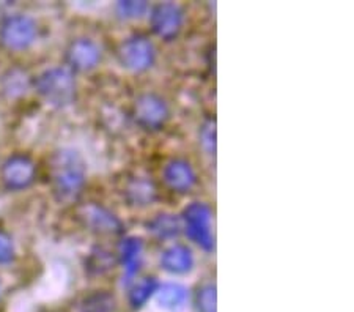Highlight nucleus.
Wrapping results in <instances>:
<instances>
[{
	"label": "nucleus",
	"mask_w": 354,
	"mask_h": 312,
	"mask_svg": "<svg viewBox=\"0 0 354 312\" xmlns=\"http://www.w3.org/2000/svg\"><path fill=\"white\" fill-rule=\"evenodd\" d=\"M38 38L37 21L28 15H10L0 22V46L10 53H22Z\"/></svg>",
	"instance_id": "7ed1b4c3"
},
{
	"label": "nucleus",
	"mask_w": 354,
	"mask_h": 312,
	"mask_svg": "<svg viewBox=\"0 0 354 312\" xmlns=\"http://www.w3.org/2000/svg\"><path fill=\"white\" fill-rule=\"evenodd\" d=\"M216 303H218V295H216L214 284H203L197 292V309L200 312H216Z\"/></svg>",
	"instance_id": "412c9836"
},
{
	"label": "nucleus",
	"mask_w": 354,
	"mask_h": 312,
	"mask_svg": "<svg viewBox=\"0 0 354 312\" xmlns=\"http://www.w3.org/2000/svg\"><path fill=\"white\" fill-rule=\"evenodd\" d=\"M161 266L172 275H186L194 266L192 251L185 245H174L161 255Z\"/></svg>",
	"instance_id": "4468645a"
},
{
	"label": "nucleus",
	"mask_w": 354,
	"mask_h": 312,
	"mask_svg": "<svg viewBox=\"0 0 354 312\" xmlns=\"http://www.w3.org/2000/svg\"><path fill=\"white\" fill-rule=\"evenodd\" d=\"M133 113L142 128L159 129L167 122L169 107L161 96L145 93L136 100Z\"/></svg>",
	"instance_id": "6e6552de"
},
{
	"label": "nucleus",
	"mask_w": 354,
	"mask_h": 312,
	"mask_svg": "<svg viewBox=\"0 0 354 312\" xmlns=\"http://www.w3.org/2000/svg\"><path fill=\"white\" fill-rule=\"evenodd\" d=\"M77 219L90 232L98 235H118L123 232V224L111 210L100 203L88 202L77 208Z\"/></svg>",
	"instance_id": "0eeeda50"
},
{
	"label": "nucleus",
	"mask_w": 354,
	"mask_h": 312,
	"mask_svg": "<svg viewBox=\"0 0 354 312\" xmlns=\"http://www.w3.org/2000/svg\"><path fill=\"white\" fill-rule=\"evenodd\" d=\"M183 229V223L178 217L172 213H159L148 223V230L162 240H170L180 235Z\"/></svg>",
	"instance_id": "f3484780"
},
{
	"label": "nucleus",
	"mask_w": 354,
	"mask_h": 312,
	"mask_svg": "<svg viewBox=\"0 0 354 312\" xmlns=\"http://www.w3.org/2000/svg\"><path fill=\"white\" fill-rule=\"evenodd\" d=\"M158 191L151 180L145 177L131 178L124 186V199L133 207H148L156 201Z\"/></svg>",
	"instance_id": "2eb2a0df"
},
{
	"label": "nucleus",
	"mask_w": 354,
	"mask_h": 312,
	"mask_svg": "<svg viewBox=\"0 0 354 312\" xmlns=\"http://www.w3.org/2000/svg\"><path fill=\"white\" fill-rule=\"evenodd\" d=\"M2 295H3V286L2 282H0V298H2Z\"/></svg>",
	"instance_id": "393cba45"
},
{
	"label": "nucleus",
	"mask_w": 354,
	"mask_h": 312,
	"mask_svg": "<svg viewBox=\"0 0 354 312\" xmlns=\"http://www.w3.org/2000/svg\"><path fill=\"white\" fill-rule=\"evenodd\" d=\"M66 64L71 71H90L101 62V49L93 39L76 38L66 48Z\"/></svg>",
	"instance_id": "9d476101"
},
{
	"label": "nucleus",
	"mask_w": 354,
	"mask_h": 312,
	"mask_svg": "<svg viewBox=\"0 0 354 312\" xmlns=\"http://www.w3.org/2000/svg\"><path fill=\"white\" fill-rule=\"evenodd\" d=\"M183 224H185L186 235L194 243H197L205 251L214 248L213 234H211V210L207 203L192 202L183 212Z\"/></svg>",
	"instance_id": "39448f33"
},
{
	"label": "nucleus",
	"mask_w": 354,
	"mask_h": 312,
	"mask_svg": "<svg viewBox=\"0 0 354 312\" xmlns=\"http://www.w3.org/2000/svg\"><path fill=\"white\" fill-rule=\"evenodd\" d=\"M183 21H185V15H183V8L180 5L165 2L159 3L151 10L150 15V26L151 30L156 33L159 38L162 39H174L178 35Z\"/></svg>",
	"instance_id": "1a4fd4ad"
},
{
	"label": "nucleus",
	"mask_w": 354,
	"mask_h": 312,
	"mask_svg": "<svg viewBox=\"0 0 354 312\" xmlns=\"http://www.w3.org/2000/svg\"><path fill=\"white\" fill-rule=\"evenodd\" d=\"M142 253H144V245L142 240L137 237H127L120 243V259H122L124 268V279L123 284L133 281V277L137 275L142 260Z\"/></svg>",
	"instance_id": "ddd939ff"
},
{
	"label": "nucleus",
	"mask_w": 354,
	"mask_h": 312,
	"mask_svg": "<svg viewBox=\"0 0 354 312\" xmlns=\"http://www.w3.org/2000/svg\"><path fill=\"white\" fill-rule=\"evenodd\" d=\"M33 79L24 68L13 66L0 76V92L7 100H19L30 92Z\"/></svg>",
	"instance_id": "f8f14e48"
},
{
	"label": "nucleus",
	"mask_w": 354,
	"mask_h": 312,
	"mask_svg": "<svg viewBox=\"0 0 354 312\" xmlns=\"http://www.w3.org/2000/svg\"><path fill=\"white\" fill-rule=\"evenodd\" d=\"M16 257V246L8 232L0 229V265H8Z\"/></svg>",
	"instance_id": "5701e85b"
},
{
	"label": "nucleus",
	"mask_w": 354,
	"mask_h": 312,
	"mask_svg": "<svg viewBox=\"0 0 354 312\" xmlns=\"http://www.w3.org/2000/svg\"><path fill=\"white\" fill-rule=\"evenodd\" d=\"M115 298L107 292H95L84 297L77 304V312H113Z\"/></svg>",
	"instance_id": "a211bd4d"
},
{
	"label": "nucleus",
	"mask_w": 354,
	"mask_h": 312,
	"mask_svg": "<svg viewBox=\"0 0 354 312\" xmlns=\"http://www.w3.org/2000/svg\"><path fill=\"white\" fill-rule=\"evenodd\" d=\"M113 265H115V260H113L112 254L102 248H96L87 257L85 270L93 276H101L107 273V271H111L113 268Z\"/></svg>",
	"instance_id": "aec40b11"
},
{
	"label": "nucleus",
	"mask_w": 354,
	"mask_h": 312,
	"mask_svg": "<svg viewBox=\"0 0 354 312\" xmlns=\"http://www.w3.org/2000/svg\"><path fill=\"white\" fill-rule=\"evenodd\" d=\"M117 15L123 19H139L148 11L147 2H136V0H127V2L117 3Z\"/></svg>",
	"instance_id": "4be33fe9"
},
{
	"label": "nucleus",
	"mask_w": 354,
	"mask_h": 312,
	"mask_svg": "<svg viewBox=\"0 0 354 312\" xmlns=\"http://www.w3.org/2000/svg\"><path fill=\"white\" fill-rule=\"evenodd\" d=\"M37 163L26 153H13L0 166V181L8 191H24L35 183Z\"/></svg>",
	"instance_id": "20e7f679"
},
{
	"label": "nucleus",
	"mask_w": 354,
	"mask_h": 312,
	"mask_svg": "<svg viewBox=\"0 0 354 312\" xmlns=\"http://www.w3.org/2000/svg\"><path fill=\"white\" fill-rule=\"evenodd\" d=\"M159 287V282L156 277H145L139 284L131 288L129 292V304L133 309H140L148 300H150L153 295L156 293Z\"/></svg>",
	"instance_id": "6ab92c4d"
},
{
	"label": "nucleus",
	"mask_w": 354,
	"mask_h": 312,
	"mask_svg": "<svg viewBox=\"0 0 354 312\" xmlns=\"http://www.w3.org/2000/svg\"><path fill=\"white\" fill-rule=\"evenodd\" d=\"M33 89L49 106L64 109L76 100L77 82L70 68L53 66L33 79Z\"/></svg>",
	"instance_id": "f03ea898"
},
{
	"label": "nucleus",
	"mask_w": 354,
	"mask_h": 312,
	"mask_svg": "<svg viewBox=\"0 0 354 312\" xmlns=\"http://www.w3.org/2000/svg\"><path fill=\"white\" fill-rule=\"evenodd\" d=\"M162 178L170 190L176 192H187L197 181L196 170L185 160H172L164 166Z\"/></svg>",
	"instance_id": "9b49d317"
},
{
	"label": "nucleus",
	"mask_w": 354,
	"mask_h": 312,
	"mask_svg": "<svg viewBox=\"0 0 354 312\" xmlns=\"http://www.w3.org/2000/svg\"><path fill=\"white\" fill-rule=\"evenodd\" d=\"M49 180L57 201L66 203L76 201L87 180L82 156L73 149L54 152L49 161Z\"/></svg>",
	"instance_id": "f257e3e1"
},
{
	"label": "nucleus",
	"mask_w": 354,
	"mask_h": 312,
	"mask_svg": "<svg viewBox=\"0 0 354 312\" xmlns=\"http://www.w3.org/2000/svg\"><path fill=\"white\" fill-rule=\"evenodd\" d=\"M156 49L150 39L144 35H134L120 44L118 60L127 70L142 73L153 65Z\"/></svg>",
	"instance_id": "423d86ee"
},
{
	"label": "nucleus",
	"mask_w": 354,
	"mask_h": 312,
	"mask_svg": "<svg viewBox=\"0 0 354 312\" xmlns=\"http://www.w3.org/2000/svg\"><path fill=\"white\" fill-rule=\"evenodd\" d=\"M200 144L208 155H214L216 152V125L214 122H207L200 133Z\"/></svg>",
	"instance_id": "b1692460"
},
{
	"label": "nucleus",
	"mask_w": 354,
	"mask_h": 312,
	"mask_svg": "<svg viewBox=\"0 0 354 312\" xmlns=\"http://www.w3.org/2000/svg\"><path fill=\"white\" fill-rule=\"evenodd\" d=\"M156 300L159 306H162L164 309H170V311H178L187 302V288L181 284L176 282H165V284H159L158 291H156Z\"/></svg>",
	"instance_id": "dca6fc26"
}]
</instances>
